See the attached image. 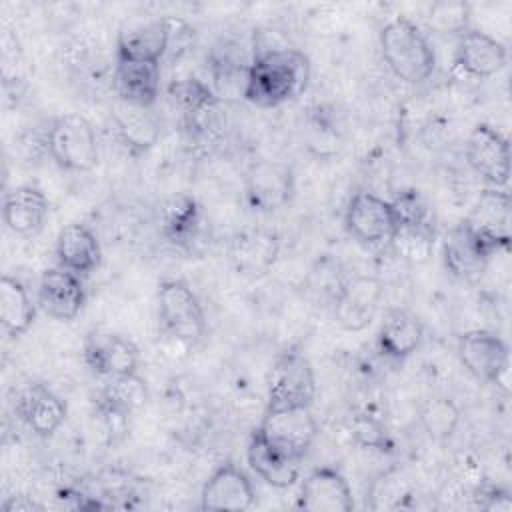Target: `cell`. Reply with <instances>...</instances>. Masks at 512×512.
<instances>
[{"mask_svg":"<svg viewBox=\"0 0 512 512\" xmlns=\"http://www.w3.org/2000/svg\"><path fill=\"white\" fill-rule=\"evenodd\" d=\"M82 356L86 366L104 378L124 376L138 372L140 352L136 344L110 330H92L82 344Z\"/></svg>","mask_w":512,"mask_h":512,"instance_id":"30bf717a","label":"cell"},{"mask_svg":"<svg viewBox=\"0 0 512 512\" xmlns=\"http://www.w3.org/2000/svg\"><path fill=\"white\" fill-rule=\"evenodd\" d=\"M56 260L58 266L74 274H92L102 262V248L94 232L80 224H66L56 236Z\"/></svg>","mask_w":512,"mask_h":512,"instance_id":"d4e9b609","label":"cell"},{"mask_svg":"<svg viewBox=\"0 0 512 512\" xmlns=\"http://www.w3.org/2000/svg\"><path fill=\"white\" fill-rule=\"evenodd\" d=\"M160 328L174 342L194 348L206 334V314L184 280H164L158 286Z\"/></svg>","mask_w":512,"mask_h":512,"instance_id":"277c9868","label":"cell"},{"mask_svg":"<svg viewBox=\"0 0 512 512\" xmlns=\"http://www.w3.org/2000/svg\"><path fill=\"white\" fill-rule=\"evenodd\" d=\"M382 58L406 84L426 82L436 66V54L424 32L406 16L388 20L380 30Z\"/></svg>","mask_w":512,"mask_h":512,"instance_id":"7a4b0ae2","label":"cell"},{"mask_svg":"<svg viewBox=\"0 0 512 512\" xmlns=\"http://www.w3.org/2000/svg\"><path fill=\"white\" fill-rule=\"evenodd\" d=\"M44 506L40 502H36L32 496H24V494H14L8 496L2 502V510L4 512H30V510H42Z\"/></svg>","mask_w":512,"mask_h":512,"instance_id":"8d00e7d4","label":"cell"},{"mask_svg":"<svg viewBox=\"0 0 512 512\" xmlns=\"http://www.w3.org/2000/svg\"><path fill=\"white\" fill-rule=\"evenodd\" d=\"M482 500L478 502L480 508L484 510H512V498L504 488H488L480 492Z\"/></svg>","mask_w":512,"mask_h":512,"instance_id":"d590c367","label":"cell"},{"mask_svg":"<svg viewBox=\"0 0 512 512\" xmlns=\"http://www.w3.org/2000/svg\"><path fill=\"white\" fill-rule=\"evenodd\" d=\"M280 238L270 230H246L230 240L228 256L238 274L246 278L264 276L276 262Z\"/></svg>","mask_w":512,"mask_h":512,"instance_id":"44dd1931","label":"cell"},{"mask_svg":"<svg viewBox=\"0 0 512 512\" xmlns=\"http://www.w3.org/2000/svg\"><path fill=\"white\" fill-rule=\"evenodd\" d=\"M36 306L26 290V286L4 274L0 280V324L10 338H18L28 332L34 324Z\"/></svg>","mask_w":512,"mask_h":512,"instance_id":"f546056e","label":"cell"},{"mask_svg":"<svg viewBox=\"0 0 512 512\" xmlns=\"http://www.w3.org/2000/svg\"><path fill=\"white\" fill-rule=\"evenodd\" d=\"M380 300L382 284L372 276H356L340 288L334 304V318L344 330H364L376 316Z\"/></svg>","mask_w":512,"mask_h":512,"instance_id":"ac0fdd59","label":"cell"},{"mask_svg":"<svg viewBox=\"0 0 512 512\" xmlns=\"http://www.w3.org/2000/svg\"><path fill=\"white\" fill-rule=\"evenodd\" d=\"M296 508L308 512H350L354 508L350 484L332 466L314 468L300 484Z\"/></svg>","mask_w":512,"mask_h":512,"instance_id":"5bb4252c","label":"cell"},{"mask_svg":"<svg viewBox=\"0 0 512 512\" xmlns=\"http://www.w3.org/2000/svg\"><path fill=\"white\" fill-rule=\"evenodd\" d=\"M294 170L278 160L254 162L244 178L246 204L258 214H272L284 208L294 196Z\"/></svg>","mask_w":512,"mask_h":512,"instance_id":"52a82bcc","label":"cell"},{"mask_svg":"<svg viewBox=\"0 0 512 512\" xmlns=\"http://www.w3.org/2000/svg\"><path fill=\"white\" fill-rule=\"evenodd\" d=\"M48 154L66 172H90L100 158L92 124L80 114H62L52 120L46 136Z\"/></svg>","mask_w":512,"mask_h":512,"instance_id":"5b68a950","label":"cell"},{"mask_svg":"<svg viewBox=\"0 0 512 512\" xmlns=\"http://www.w3.org/2000/svg\"><path fill=\"white\" fill-rule=\"evenodd\" d=\"M246 458L256 476L272 488H290L292 484H296L304 462L270 444L258 426L250 434Z\"/></svg>","mask_w":512,"mask_h":512,"instance_id":"d6986e66","label":"cell"},{"mask_svg":"<svg viewBox=\"0 0 512 512\" xmlns=\"http://www.w3.org/2000/svg\"><path fill=\"white\" fill-rule=\"evenodd\" d=\"M418 420L426 436L440 442L456 432L460 424V408L448 396H432L420 406Z\"/></svg>","mask_w":512,"mask_h":512,"instance_id":"d6a6232c","label":"cell"},{"mask_svg":"<svg viewBox=\"0 0 512 512\" xmlns=\"http://www.w3.org/2000/svg\"><path fill=\"white\" fill-rule=\"evenodd\" d=\"M310 80V60L298 48H256L248 66L244 100L276 108L298 98Z\"/></svg>","mask_w":512,"mask_h":512,"instance_id":"6da1fadb","label":"cell"},{"mask_svg":"<svg viewBox=\"0 0 512 512\" xmlns=\"http://www.w3.org/2000/svg\"><path fill=\"white\" fill-rule=\"evenodd\" d=\"M316 396V376L310 360L296 348L284 350L272 364L264 414L310 408Z\"/></svg>","mask_w":512,"mask_h":512,"instance_id":"3957f363","label":"cell"},{"mask_svg":"<svg viewBox=\"0 0 512 512\" xmlns=\"http://www.w3.org/2000/svg\"><path fill=\"white\" fill-rule=\"evenodd\" d=\"M258 428L268 438L270 444L300 460H304L318 432L310 408L264 414Z\"/></svg>","mask_w":512,"mask_h":512,"instance_id":"9a60e30c","label":"cell"},{"mask_svg":"<svg viewBox=\"0 0 512 512\" xmlns=\"http://www.w3.org/2000/svg\"><path fill=\"white\" fill-rule=\"evenodd\" d=\"M112 118H114V126L120 142L134 156L150 150L158 142L160 124L150 112V108H142V106H134L118 100L114 106Z\"/></svg>","mask_w":512,"mask_h":512,"instance_id":"4316f807","label":"cell"},{"mask_svg":"<svg viewBox=\"0 0 512 512\" xmlns=\"http://www.w3.org/2000/svg\"><path fill=\"white\" fill-rule=\"evenodd\" d=\"M442 252L448 272L464 282L480 280L490 258L494 256L466 230L462 222L450 230L444 240Z\"/></svg>","mask_w":512,"mask_h":512,"instance_id":"484cf974","label":"cell"},{"mask_svg":"<svg viewBox=\"0 0 512 512\" xmlns=\"http://www.w3.org/2000/svg\"><path fill=\"white\" fill-rule=\"evenodd\" d=\"M354 434H356L358 442L364 444V446H372V448L384 450V446L388 444L386 432H382V428H380L374 420H366V418H364V420L356 422Z\"/></svg>","mask_w":512,"mask_h":512,"instance_id":"e575fe53","label":"cell"},{"mask_svg":"<svg viewBox=\"0 0 512 512\" xmlns=\"http://www.w3.org/2000/svg\"><path fill=\"white\" fill-rule=\"evenodd\" d=\"M468 166L492 188H504L510 180L508 138L490 124H478L466 140Z\"/></svg>","mask_w":512,"mask_h":512,"instance_id":"9c48e42d","label":"cell"},{"mask_svg":"<svg viewBox=\"0 0 512 512\" xmlns=\"http://www.w3.org/2000/svg\"><path fill=\"white\" fill-rule=\"evenodd\" d=\"M506 60V46L482 30L468 28L456 40L454 66L466 76L490 78L506 66Z\"/></svg>","mask_w":512,"mask_h":512,"instance_id":"e0dca14e","label":"cell"},{"mask_svg":"<svg viewBox=\"0 0 512 512\" xmlns=\"http://www.w3.org/2000/svg\"><path fill=\"white\" fill-rule=\"evenodd\" d=\"M162 68L160 62L116 60L112 86L118 100L150 108L160 96Z\"/></svg>","mask_w":512,"mask_h":512,"instance_id":"cb8c5ba5","label":"cell"},{"mask_svg":"<svg viewBox=\"0 0 512 512\" xmlns=\"http://www.w3.org/2000/svg\"><path fill=\"white\" fill-rule=\"evenodd\" d=\"M86 302V290L78 274L56 266L46 268L38 280V306L54 320H74Z\"/></svg>","mask_w":512,"mask_h":512,"instance_id":"4fadbf2b","label":"cell"},{"mask_svg":"<svg viewBox=\"0 0 512 512\" xmlns=\"http://www.w3.org/2000/svg\"><path fill=\"white\" fill-rule=\"evenodd\" d=\"M146 396V382L138 376V372H134L106 378V384L100 390L96 404L104 416L126 420V416H130L146 402Z\"/></svg>","mask_w":512,"mask_h":512,"instance_id":"f1b7e54d","label":"cell"},{"mask_svg":"<svg viewBox=\"0 0 512 512\" xmlns=\"http://www.w3.org/2000/svg\"><path fill=\"white\" fill-rule=\"evenodd\" d=\"M256 502L254 486L248 474L232 462L218 466L202 486L200 508L216 510H248Z\"/></svg>","mask_w":512,"mask_h":512,"instance_id":"2e32d148","label":"cell"},{"mask_svg":"<svg viewBox=\"0 0 512 512\" xmlns=\"http://www.w3.org/2000/svg\"><path fill=\"white\" fill-rule=\"evenodd\" d=\"M48 216V198L46 194L32 184H22L6 192L2 218L6 228L22 238L36 236Z\"/></svg>","mask_w":512,"mask_h":512,"instance_id":"7402d4cb","label":"cell"},{"mask_svg":"<svg viewBox=\"0 0 512 512\" xmlns=\"http://www.w3.org/2000/svg\"><path fill=\"white\" fill-rule=\"evenodd\" d=\"M170 96L178 104V108L184 112L186 120L190 124L198 122L206 114L214 112L220 98L214 94V90L204 84L198 78H184V80H174L170 84Z\"/></svg>","mask_w":512,"mask_h":512,"instance_id":"1f68e13d","label":"cell"},{"mask_svg":"<svg viewBox=\"0 0 512 512\" xmlns=\"http://www.w3.org/2000/svg\"><path fill=\"white\" fill-rule=\"evenodd\" d=\"M344 226L348 234L364 246H386L398 234V214L390 200L382 196L360 190L346 206Z\"/></svg>","mask_w":512,"mask_h":512,"instance_id":"8992f818","label":"cell"},{"mask_svg":"<svg viewBox=\"0 0 512 512\" xmlns=\"http://www.w3.org/2000/svg\"><path fill=\"white\" fill-rule=\"evenodd\" d=\"M250 60H244L242 56H236L232 52V48H228V46L216 48L210 54L212 90L220 100L230 98V96L244 98V86H246Z\"/></svg>","mask_w":512,"mask_h":512,"instance_id":"4dcf8cb0","label":"cell"},{"mask_svg":"<svg viewBox=\"0 0 512 512\" xmlns=\"http://www.w3.org/2000/svg\"><path fill=\"white\" fill-rule=\"evenodd\" d=\"M422 340V326L408 310H390L378 330V350L382 356L402 362L416 352Z\"/></svg>","mask_w":512,"mask_h":512,"instance_id":"83f0119b","label":"cell"},{"mask_svg":"<svg viewBox=\"0 0 512 512\" xmlns=\"http://www.w3.org/2000/svg\"><path fill=\"white\" fill-rule=\"evenodd\" d=\"M466 230L492 254L510 246V196L504 188H486L462 220Z\"/></svg>","mask_w":512,"mask_h":512,"instance_id":"ba28073f","label":"cell"},{"mask_svg":"<svg viewBox=\"0 0 512 512\" xmlns=\"http://www.w3.org/2000/svg\"><path fill=\"white\" fill-rule=\"evenodd\" d=\"M458 358L476 380L498 384L508 368V344L494 332L470 330L458 340Z\"/></svg>","mask_w":512,"mask_h":512,"instance_id":"7c38bea8","label":"cell"},{"mask_svg":"<svg viewBox=\"0 0 512 512\" xmlns=\"http://www.w3.org/2000/svg\"><path fill=\"white\" fill-rule=\"evenodd\" d=\"M176 24L178 20L174 18H154L120 28L116 38V60L162 62L172 44Z\"/></svg>","mask_w":512,"mask_h":512,"instance_id":"8fae6325","label":"cell"},{"mask_svg":"<svg viewBox=\"0 0 512 512\" xmlns=\"http://www.w3.org/2000/svg\"><path fill=\"white\" fill-rule=\"evenodd\" d=\"M470 20V6L466 2H436L430 8L428 24L438 34H456L460 36L464 30H468Z\"/></svg>","mask_w":512,"mask_h":512,"instance_id":"836d02e7","label":"cell"},{"mask_svg":"<svg viewBox=\"0 0 512 512\" xmlns=\"http://www.w3.org/2000/svg\"><path fill=\"white\" fill-rule=\"evenodd\" d=\"M16 414L38 436H52L66 420V404L44 384H28L18 400Z\"/></svg>","mask_w":512,"mask_h":512,"instance_id":"603a6c76","label":"cell"},{"mask_svg":"<svg viewBox=\"0 0 512 512\" xmlns=\"http://www.w3.org/2000/svg\"><path fill=\"white\" fill-rule=\"evenodd\" d=\"M160 232L180 250H192L202 232V208L188 192L168 196L160 206Z\"/></svg>","mask_w":512,"mask_h":512,"instance_id":"ffe728a7","label":"cell"}]
</instances>
